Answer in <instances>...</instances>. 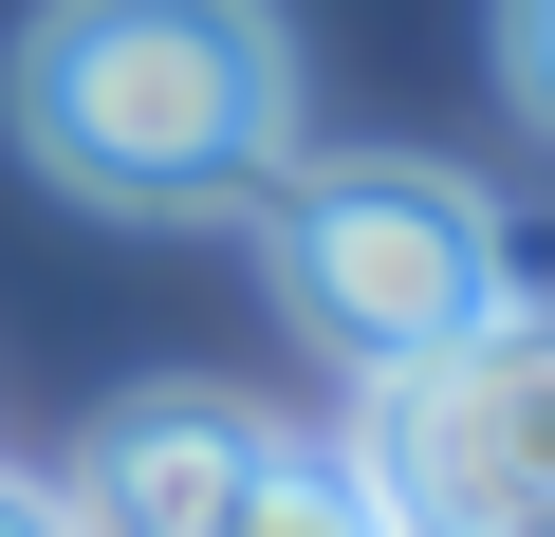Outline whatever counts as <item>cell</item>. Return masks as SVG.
Returning a JSON list of instances; mask_svg holds the SVG:
<instances>
[{"label": "cell", "instance_id": "cell-1", "mask_svg": "<svg viewBox=\"0 0 555 537\" xmlns=\"http://www.w3.org/2000/svg\"><path fill=\"white\" fill-rule=\"evenodd\" d=\"M20 149L112 222H204L297 167V38L278 0H38Z\"/></svg>", "mask_w": 555, "mask_h": 537}, {"label": "cell", "instance_id": "cell-2", "mask_svg": "<svg viewBox=\"0 0 555 537\" xmlns=\"http://www.w3.org/2000/svg\"><path fill=\"white\" fill-rule=\"evenodd\" d=\"M259 222H278V297H297V334H315L334 371H426V353H463L481 316H518L500 204H481L463 167H408V149L278 167Z\"/></svg>", "mask_w": 555, "mask_h": 537}, {"label": "cell", "instance_id": "cell-3", "mask_svg": "<svg viewBox=\"0 0 555 537\" xmlns=\"http://www.w3.org/2000/svg\"><path fill=\"white\" fill-rule=\"evenodd\" d=\"M352 482L389 537H555V316H481L426 371H371Z\"/></svg>", "mask_w": 555, "mask_h": 537}, {"label": "cell", "instance_id": "cell-4", "mask_svg": "<svg viewBox=\"0 0 555 537\" xmlns=\"http://www.w3.org/2000/svg\"><path fill=\"white\" fill-rule=\"evenodd\" d=\"M259 463H278V426H241L204 389H149V408H93V445L56 463V519L75 537H222L259 500Z\"/></svg>", "mask_w": 555, "mask_h": 537}, {"label": "cell", "instance_id": "cell-5", "mask_svg": "<svg viewBox=\"0 0 555 537\" xmlns=\"http://www.w3.org/2000/svg\"><path fill=\"white\" fill-rule=\"evenodd\" d=\"M222 537H389V519H371V482H352V463H297V445H278V463H259V500H241Z\"/></svg>", "mask_w": 555, "mask_h": 537}, {"label": "cell", "instance_id": "cell-6", "mask_svg": "<svg viewBox=\"0 0 555 537\" xmlns=\"http://www.w3.org/2000/svg\"><path fill=\"white\" fill-rule=\"evenodd\" d=\"M500 93H518V130L555 149V0H500Z\"/></svg>", "mask_w": 555, "mask_h": 537}, {"label": "cell", "instance_id": "cell-7", "mask_svg": "<svg viewBox=\"0 0 555 537\" xmlns=\"http://www.w3.org/2000/svg\"><path fill=\"white\" fill-rule=\"evenodd\" d=\"M0 537H75V519H56V482H20V463H0Z\"/></svg>", "mask_w": 555, "mask_h": 537}]
</instances>
